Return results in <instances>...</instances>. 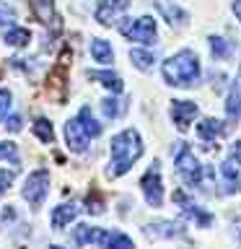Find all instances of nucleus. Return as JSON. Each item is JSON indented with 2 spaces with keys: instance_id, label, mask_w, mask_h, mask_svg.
<instances>
[{
  "instance_id": "22",
  "label": "nucleus",
  "mask_w": 241,
  "mask_h": 249,
  "mask_svg": "<svg viewBox=\"0 0 241 249\" xmlns=\"http://www.w3.org/2000/svg\"><path fill=\"white\" fill-rule=\"evenodd\" d=\"M11 29H16V8L0 3V34H8Z\"/></svg>"
},
{
  "instance_id": "24",
  "label": "nucleus",
  "mask_w": 241,
  "mask_h": 249,
  "mask_svg": "<svg viewBox=\"0 0 241 249\" xmlns=\"http://www.w3.org/2000/svg\"><path fill=\"white\" fill-rule=\"evenodd\" d=\"M130 60L135 62L138 70H151L153 62H155V54L153 52H143V50H132L130 52Z\"/></svg>"
},
{
  "instance_id": "32",
  "label": "nucleus",
  "mask_w": 241,
  "mask_h": 249,
  "mask_svg": "<svg viewBox=\"0 0 241 249\" xmlns=\"http://www.w3.org/2000/svg\"><path fill=\"white\" fill-rule=\"evenodd\" d=\"M11 132H18L21 130V117H8V124H5Z\"/></svg>"
},
{
  "instance_id": "17",
  "label": "nucleus",
  "mask_w": 241,
  "mask_h": 249,
  "mask_svg": "<svg viewBox=\"0 0 241 249\" xmlns=\"http://www.w3.org/2000/svg\"><path fill=\"white\" fill-rule=\"evenodd\" d=\"M88 78H91V81H101V86H106V89L114 91V93L122 91V78L114 75V73H109V70H91Z\"/></svg>"
},
{
  "instance_id": "4",
  "label": "nucleus",
  "mask_w": 241,
  "mask_h": 249,
  "mask_svg": "<svg viewBox=\"0 0 241 249\" xmlns=\"http://www.w3.org/2000/svg\"><path fill=\"white\" fill-rule=\"evenodd\" d=\"M120 31L122 36L132 39V42H153L155 39V21L151 18V16H140V18H127L120 23Z\"/></svg>"
},
{
  "instance_id": "27",
  "label": "nucleus",
  "mask_w": 241,
  "mask_h": 249,
  "mask_svg": "<svg viewBox=\"0 0 241 249\" xmlns=\"http://www.w3.org/2000/svg\"><path fill=\"white\" fill-rule=\"evenodd\" d=\"M101 109H104V114L109 117V120L120 117V112H122V107H120V101H117V99H104V101H101Z\"/></svg>"
},
{
  "instance_id": "7",
  "label": "nucleus",
  "mask_w": 241,
  "mask_h": 249,
  "mask_svg": "<svg viewBox=\"0 0 241 249\" xmlns=\"http://www.w3.org/2000/svg\"><path fill=\"white\" fill-rule=\"evenodd\" d=\"M174 200L179 202V205H182V213H184L187 218H192V221L197 223V226H202V229H207V226L213 223V215L205 213V210H202L200 205H194V202H192L189 197H187V195H184L182 190H176V192H174Z\"/></svg>"
},
{
  "instance_id": "8",
  "label": "nucleus",
  "mask_w": 241,
  "mask_h": 249,
  "mask_svg": "<svg viewBox=\"0 0 241 249\" xmlns=\"http://www.w3.org/2000/svg\"><path fill=\"white\" fill-rule=\"evenodd\" d=\"M65 140H68V148H70V151H75V153H83L86 148H88L91 135L83 130V124H81L78 117L65 124Z\"/></svg>"
},
{
  "instance_id": "1",
  "label": "nucleus",
  "mask_w": 241,
  "mask_h": 249,
  "mask_svg": "<svg viewBox=\"0 0 241 249\" xmlns=\"http://www.w3.org/2000/svg\"><path fill=\"white\" fill-rule=\"evenodd\" d=\"M109 156H112V161H109V177H122L124 171L132 169V163H135L140 156H143V140H140V132L138 130H122L120 135L112 138V143H109Z\"/></svg>"
},
{
  "instance_id": "11",
  "label": "nucleus",
  "mask_w": 241,
  "mask_h": 249,
  "mask_svg": "<svg viewBox=\"0 0 241 249\" xmlns=\"http://www.w3.org/2000/svg\"><path fill=\"white\" fill-rule=\"evenodd\" d=\"M127 5H130V0H101L99 8H96V21L104 23V26H109V23H112Z\"/></svg>"
},
{
  "instance_id": "3",
  "label": "nucleus",
  "mask_w": 241,
  "mask_h": 249,
  "mask_svg": "<svg viewBox=\"0 0 241 249\" xmlns=\"http://www.w3.org/2000/svg\"><path fill=\"white\" fill-rule=\"evenodd\" d=\"M174 163H176L179 177L184 179V184L197 187V184L202 182V166H200V161L194 159V153L189 151V145H187V143H176Z\"/></svg>"
},
{
  "instance_id": "10",
  "label": "nucleus",
  "mask_w": 241,
  "mask_h": 249,
  "mask_svg": "<svg viewBox=\"0 0 241 249\" xmlns=\"http://www.w3.org/2000/svg\"><path fill=\"white\" fill-rule=\"evenodd\" d=\"M145 236L148 239H174V236L179 239L184 236V229L174 221H155L145 229Z\"/></svg>"
},
{
  "instance_id": "28",
  "label": "nucleus",
  "mask_w": 241,
  "mask_h": 249,
  "mask_svg": "<svg viewBox=\"0 0 241 249\" xmlns=\"http://www.w3.org/2000/svg\"><path fill=\"white\" fill-rule=\"evenodd\" d=\"M8 109H11V91H0V122L8 117Z\"/></svg>"
},
{
  "instance_id": "23",
  "label": "nucleus",
  "mask_w": 241,
  "mask_h": 249,
  "mask_svg": "<svg viewBox=\"0 0 241 249\" xmlns=\"http://www.w3.org/2000/svg\"><path fill=\"white\" fill-rule=\"evenodd\" d=\"M31 42V31L29 29H11L5 34V44H11V47H26Z\"/></svg>"
},
{
  "instance_id": "31",
  "label": "nucleus",
  "mask_w": 241,
  "mask_h": 249,
  "mask_svg": "<svg viewBox=\"0 0 241 249\" xmlns=\"http://www.w3.org/2000/svg\"><path fill=\"white\" fill-rule=\"evenodd\" d=\"M228 159L233 163H241V140H236V143L231 145V153H228Z\"/></svg>"
},
{
  "instance_id": "14",
  "label": "nucleus",
  "mask_w": 241,
  "mask_h": 249,
  "mask_svg": "<svg viewBox=\"0 0 241 249\" xmlns=\"http://www.w3.org/2000/svg\"><path fill=\"white\" fill-rule=\"evenodd\" d=\"M99 244H101V249H135L132 239H127L120 231H101Z\"/></svg>"
},
{
  "instance_id": "12",
  "label": "nucleus",
  "mask_w": 241,
  "mask_h": 249,
  "mask_svg": "<svg viewBox=\"0 0 241 249\" xmlns=\"http://www.w3.org/2000/svg\"><path fill=\"white\" fill-rule=\"evenodd\" d=\"M225 114H228L231 122H236L241 117V70H239L236 81H233L231 91H228V99H225Z\"/></svg>"
},
{
  "instance_id": "18",
  "label": "nucleus",
  "mask_w": 241,
  "mask_h": 249,
  "mask_svg": "<svg viewBox=\"0 0 241 249\" xmlns=\"http://www.w3.org/2000/svg\"><path fill=\"white\" fill-rule=\"evenodd\" d=\"M99 236H101V231L93 229V226H86V223H81V226H75V229H73V239H75L78 247L91 244V241H99Z\"/></svg>"
},
{
  "instance_id": "9",
  "label": "nucleus",
  "mask_w": 241,
  "mask_h": 249,
  "mask_svg": "<svg viewBox=\"0 0 241 249\" xmlns=\"http://www.w3.org/2000/svg\"><path fill=\"white\" fill-rule=\"evenodd\" d=\"M194 117H197V104L194 101H174L171 104V120H174V124L182 132L189 127V122Z\"/></svg>"
},
{
  "instance_id": "29",
  "label": "nucleus",
  "mask_w": 241,
  "mask_h": 249,
  "mask_svg": "<svg viewBox=\"0 0 241 249\" xmlns=\"http://www.w3.org/2000/svg\"><path fill=\"white\" fill-rule=\"evenodd\" d=\"M13 177H16V169H0V195H3L5 190H8V184L13 182Z\"/></svg>"
},
{
  "instance_id": "20",
  "label": "nucleus",
  "mask_w": 241,
  "mask_h": 249,
  "mask_svg": "<svg viewBox=\"0 0 241 249\" xmlns=\"http://www.w3.org/2000/svg\"><path fill=\"white\" fill-rule=\"evenodd\" d=\"M31 11H34V16L42 23H50L54 21V11H52V0H31Z\"/></svg>"
},
{
  "instance_id": "30",
  "label": "nucleus",
  "mask_w": 241,
  "mask_h": 249,
  "mask_svg": "<svg viewBox=\"0 0 241 249\" xmlns=\"http://www.w3.org/2000/svg\"><path fill=\"white\" fill-rule=\"evenodd\" d=\"M13 156H16V143H0V161L13 159Z\"/></svg>"
},
{
  "instance_id": "2",
  "label": "nucleus",
  "mask_w": 241,
  "mask_h": 249,
  "mask_svg": "<svg viewBox=\"0 0 241 249\" xmlns=\"http://www.w3.org/2000/svg\"><path fill=\"white\" fill-rule=\"evenodd\" d=\"M163 78L176 89H189L200 81V60L189 50H182L163 62Z\"/></svg>"
},
{
  "instance_id": "34",
  "label": "nucleus",
  "mask_w": 241,
  "mask_h": 249,
  "mask_svg": "<svg viewBox=\"0 0 241 249\" xmlns=\"http://www.w3.org/2000/svg\"><path fill=\"white\" fill-rule=\"evenodd\" d=\"M50 249H62V247H50Z\"/></svg>"
},
{
  "instance_id": "35",
  "label": "nucleus",
  "mask_w": 241,
  "mask_h": 249,
  "mask_svg": "<svg viewBox=\"0 0 241 249\" xmlns=\"http://www.w3.org/2000/svg\"><path fill=\"white\" fill-rule=\"evenodd\" d=\"M239 241H241V229H239Z\"/></svg>"
},
{
  "instance_id": "19",
  "label": "nucleus",
  "mask_w": 241,
  "mask_h": 249,
  "mask_svg": "<svg viewBox=\"0 0 241 249\" xmlns=\"http://www.w3.org/2000/svg\"><path fill=\"white\" fill-rule=\"evenodd\" d=\"M78 120H81V124H83V130L88 132L91 138H99L101 135V124H99V120L93 117V112L88 107H83L81 112H78Z\"/></svg>"
},
{
  "instance_id": "21",
  "label": "nucleus",
  "mask_w": 241,
  "mask_h": 249,
  "mask_svg": "<svg viewBox=\"0 0 241 249\" xmlns=\"http://www.w3.org/2000/svg\"><path fill=\"white\" fill-rule=\"evenodd\" d=\"M91 54H93V60H96V62H104V65L114 60L112 47H109L104 39H93V42H91Z\"/></svg>"
},
{
  "instance_id": "33",
  "label": "nucleus",
  "mask_w": 241,
  "mask_h": 249,
  "mask_svg": "<svg viewBox=\"0 0 241 249\" xmlns=\"http://www.w3.org/2000/svg\"><path fill=\"white\" fill-rule=\"evenodd\" d=\"M233 13H236V18L241 21V0H233Z\"/></svg>"
},
{
  "instance_id": "16",
  "label": "nucleus",
  "mask_w": 241,
  "mask_h": 249,
  "mask_svg": "<svg viewBox=\"0 0 241 249\" xmlns=\"http://www.w3.org/2000/svg\"><path fill=\"white\" fill-rule=\"evenodd\" d=\"M225 132V124L221 120H202L197 124V135L202 140H215V138H221Z\"/></svg>"
},
{
  "instance_id": "6",
  "label": "nucleus",
  "mask_w": 241,
  "mask_h": 249,
  "mask_svg": "<svg viewBox=\"0 0 241 249\" xmlns=\"http://www.w3.org/2000/svg\"><path fill=\"white\" fill-rule=\"evenodd\" d=\"M140 187H143V195H145L148 205H151V208H161V202H163V184H161V163L158 161H153L151 169L143 174Z\"/></svg>"
},
{
  "instance_id": "25",
  "label": "nucleus",
  "mask_w": 241,
  "mask_h": 249,
  "mask_svg": "<svg viewBox=\"0 0 241 249\" xmlns=\"http://www.w3.org/2000/svg\"><path fill=\"white\" fill-rule=\"evenodd\" d=\"M34 135L42 140V143H54V130H52V124L47 122L44 117L34 122Z\"/></svg>"
},
{
  "instance_id": "5",
  "label": "nucleus",
  "mask_w": 241,
  "mask_h": 249,
  "mask_svg": "<svg viewBox=\"0 0 241 249\" xmlns=\"http://www.w3.org/2000/svg\"><path fill=\"white\" fill-rule=\"evenodd\" d=\"M50 192V171L47 169H39L34 174H29L26 184H23V197L29 200L31 208H42V202Z\"/></svg>"
},
{
  "instance_id": "26",
  "label": "nucleus",
  "mask_w": 241,
  "mask_h": 249,
  "mask_svg": "<svg viewBox=\"0 0 241 249\" xmlns=\"http://www.w3.org/2000/svg\"><path fill=\"white\" fill-rule=\"evenodd\" d=\"M210 50H213L215 57H225L228 54V44H225L223 36H210Z\"/></svg>"
},
{
  "instance_id": "13",
  "label": "nucleus",
  "mask_w": 241,
  "mask_h": 249,
  "mask_svg": "<svg viewBox=\"0 0 241 249\" xmlns=\"http://www.w3.org/2000/svg\"><path fill=\"white\" fill-rule=\"evenodd\" d=\"M221 174H223V182H225V187H223L225 192H228V195H236V192H241V177H239V166H236V163H233L231 159L221 163Z\"/></svg>"
},
{
  "instance_id": "15",
  "label": "nucleus",
  "mask_w": 241,
  "mask_h": 249,
  "mask_svg": "<svg viewBox=\"0 0 241 249\" xmlns=\"http://www.w3.org/2000/svg\"><path fill=\"white\" fill-rule=\"evenodd\" d=\"M75 215H78V205H73V202H62V205H57L54 213H52V226L60 231V229H65L70 221H75Z\"/></svg>"
}]
</instances>
